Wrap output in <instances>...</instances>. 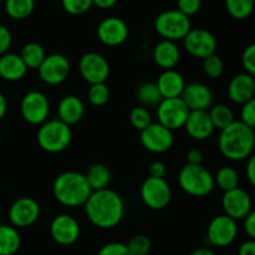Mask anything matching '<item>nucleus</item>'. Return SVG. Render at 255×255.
<instances>
[{"instance_id": "obj_7", "label": "nucleus", "mask_w": 255, "mask_h": 255, "mask_svg": "<svg viewBox=\"0 0 255 255\" xmlns=\"http://www.w3.org/2000/svg\"><path fill=\"white\" fill-rule=\"evenodd\" d=\"M139 194L142 202L153 211L166 208L172 198L171 187L164 178H146L139 189Z\"/></svg>"}, {"instance_id": "obj_1", "label": "nucleus", "mask_w": 255, "mask_h": 255, "mask_svg": "<svg viewBox=\"0 0 255 255\" xmlns=\"http://www.w3.org/2000/svg\"><path fill=\"white\" fill-rule=\"evenodd\" d=\"M84 208L89 221L101 229H111L119 226L125 216L124 199L109 188L92 192Z\"/></svg>"}, {"instance_id": "obj_43", "label": "nucleus", "mask_w": 255, "mask_h": 255, "mask_svg": "<svg viewBox=\"0 0 255 255\" xmlns=\"http://www.w3.org/2000/svg\"><path fill=\"white\" fill-rule=\"evenodd\" d=\"M11 42L12 36L10 30L6 26H4V25H0V56L9 52Z\"/></svg>"}, {"instance_id": "obj_27", "label": "nucleus", "mask_w": 255, "mask_h": 255, "mask_svg": "<svg viewBox=\"0 0 255 255\" xmlns=\"http://www.w3.org/2000/svg\"><path fill=\"white\" fill-rule=\"evenodd\" d=\"M21 238L12 226L0 224V255H14L20 249Z\"/></svg>"}, {"instance_id": "obj_5", "label": "nucleus", "mask_w": 255, "mask_h": 255, "mask_svg": "<svg viewBox=\"0 0 255 255\" xmlns=\"http://www.w3.org/2000/svg\"><path fill=\"white\" fill-rule=\"evenodd\" d=\"M36 139L42 151L49 153H60L71 143V127L60 121L59 119L50 120L40 125Z\"/></svg>"}, {"instance_id": "obj_39", "label": "nucleus", "mask_w": 255, "mask_h": 255, "mask_svg": "<svg viewBox=\"0 0 255 255\" xmlns=\"http://www.w3.org/2000/svg\"><path fill=\"white\" fill-rule=\"evenodd\" d=\"M239 121L251 128H255V100H251L242 105Z\"/></svg>"}, {"instance_id": "obj_30", "label": "nucleus", "mask_w": 255, "mask_h": 255, "mask_svg": "<svg viewBox=\"0 0 255 255\" xmlns=\"http://www.w3.org/2000/svg\"><path fill=\"white\" fill-rule=\"evenodd\" d=\"M34 9L35 0H5V11L14 20L26 19Z\"/></svg>"}, {"instance_id": "obj_36", "label": "nucleus", "mask_w": 255, "mask_h": 255, "mask_svg": "<svg viewBox=\"0 0 255 255\" xmlns=\"http://www.w3.org/2000/svg\"><path fill=\"white\" fill-rule=\"evenodd\" d=\"M126 247L131 255H148L151 251V241L143 234H137L129 239Z\"/></svg>"}, {"instance_id": "obj_22", "label": "nucleus", "mask_w": 255, "mask_h": 255, "mask_svg": "<svg viewBox=\"0 0 255 255\" xmlns=\"http://www.w3.org/2000/svg\"><path fill=\"white\" fill-rule=\"evenodd\" d=\"M85 114V105L79 96L67 95L62 97L57 106L59 120L67 126H72L81 121Z\"/></svg>"}, {"instance_id": "obj_44", "label": "nucleus", "mask_w": 255, "mask_h": 255, "mask_svg": "<svg viewBox=\"0 0 255 255\" xmlns=\"http://www.w3.org/2000/svg\"><path fill=\"white\" fill-rule=\"evenodd\" d=\"M166 173L167 168L163 162L154 161L149 166V177H152V178H164Z\"/></svg>"}, {"instance_id": "obj_26", "label": "nucleus", "mask_w": 255, "mask_h": 255, "mask_svg": "<svg viewBox=\"0 0 255 255\" xmlns=\"http://www.w3.org/2000/svg\"><path fill=\"white\" fill-rule=\"evenodd\" d=\"M87 183L92 192L101 191L109 187L111 182V172L109 167L102 163H95L87 168L86 174H85Z\"/></svg>"}, {"instance_id": "obj_34", "label": "nucleus", "mask_w": 255, "mask_h": 255, "mask_svg": "<svg viewBox=\"0 0 255 255\" xmlns=\"http://www.w3.org/2000/svg\"><path fill=\"white\" fill-rule=\"evenodd\" d=\"M202 67H203V72L209 79H219L224 72L223 60L216 54L203 59Z\"/></svg>"}, {"instance_id": "obj_51", "label": "nucleus", "mask_w": 255, "mask_h": 255, "mask_svg": "<svg viewBox=\"0 0 255 255\" xmlns=\"http://www.w3.org/2000/svg\"><path fill=\"white\" fill-rule=\"evenodd\" d=\"M189 255H216V253L209 248H198L192 252Z\"/></svg>"}, {"instance_id": "obj_45", "label": "nucleus", "mask_w": 255, "mask_h": 255, "mask_svg": "<svg viewBox=\"0 0 255 255\" xmlns=\"http://www.w3.org/2000/svg\"><path fill=\"white\" fill-rule=\"evenodd\" d=\"M243 227H244V232H246L247 236L254 241V238H255V213L253 211H252L251 213H249L248 216L244 218Z\"/></svg>"}, {"instance_id": "obj_49", "label": "nucleus", "mask_w": 255, "mask_h": 255, "mask_svg": "<svg viewBox=\"0 0 255 255\" xmlns=\"http://www.w3.org/2000/svg\"><path fill=\"white\" fill-rule=\"evenodd\" d=\"M117 1H119V0H92V5H96L99 9L106 10L115 6Z\"/></svg>"}, {"instance_id": "obj_15", "label": "nucleus", "mask_w": 255, "mask_h": 255, "mask_svg": "<svg viewBox=\"0 0 255 255\" xmlns=\"http://www.w3.org/2000/svg\"><path fill=\"white\" fill-rule=\"evenodd\" d=\"M252 198L248 192L242 188H234L232 191L224 192L222 197V208L224 216L229 217L233 221L244 219L252 212Z\"/></svg>"}, {"instance_id": "obj_11", "label": "nucleus", "mask_w": 255, "mask_h": 255, "mask_svg": "<svg viewBox=\"0 0 255 255\" xmlns=\"http://www.w3.org/2000/svg\"><path fill=\"white\" fill-rule=\"evenodd\" d=\"M79 70L82 79L90 85L104 84L109 79L110 67L109 61L99 52H86L79 61Z\"/></svg>"}, {"instance_id": "obj_42", "label": "nucleus", "mask_w": 255, "mask_h": 255, "mask_svg": "<svg viewBox=\"0 0 255 255\" xmlns=\"http://www.w3.org/2000/svg\"><path fill=\"white\" fill-rule=\"evenodd\" d=\"M97 255H131L127 251L126 244L119 243V242H112L107 243L99 251Z\"/></svg>"}, {"instance_id": "obj_41", "label": "nucleus", "mask_w": 255, "mask_h": 255, "mask_svg": "<svg viewBox=\"0 0 255 255\" xmlns=\"http://www.w3.org/2000/svg\"><path fill=\"white\" fill-rule=\"evenodd\" d=\"M242 65L247 74L255 75V45L251 44L246 47L242 55Z\"/></svg>"}, {"instance_id": "obj_24", "label": "nucleus", "mask_w": 255, "mask_h": 255, "mask_svg": "<svg viewBox=\"0 0 255 255\" xmlns=\"http://www.w3.org/2000/svg\"><path fill=\"white\" fill-rule=\"evenodd\" d=\"M181 60V50L174 41L162 40L153 49V61L163 70H172Z\"/></svg>"}, {"instance_id": "obj_8", "label": "nucleus", "mask_w": 255, "mask_h": 255, "mask_svg": "<svg viewBox=\"0 0 255 255\" xmlns=\"http://www.w3.org/2000/svg\"><path fill=\"white\" fill-rule=\"evenodd\" d=\"M188 115V107L186 106L181 97L163 99L157 106L158 124H161L166 128L171 129L172 132L184 127Z\"/></svg>"}, {"instance_id": "obj_13", "label": "nucleus", "mask_w": 255, "mask_h": 255, "mask_svg": "<svg viewBox=\"0 0 255 255\" xmlns=\"http://www.w3.org/2000/svg\"><path fill=\"white\" fill-rule=\"evenodd\" d=\"M237 236H238L237 222L224 214L212 219L208 226V231H207L208 243L219 248L231 246L236 241Z\"/></svg>"}, {"instance_id": "obj_48", "label": "nucleus", "mask_w": 255, "mask_h": 255, "mask_svg": "<svg viewBox=\"0 0 255 255\" xmlns=\"http://www.w3.org/2000/svg\"><path fill=\"white\" fill-rule=\"evenodd\" d=\"M238 255H255V242L253 239L244 242L241 247H239Z\"/></svg>"}, {"instance_id": "obj_28", "label": "nucleus", "mask_w": 255, "mask_h": 255, "mask_svg": "<svg viewBox=\"0 0 255 255\" xmlns=\"http://www.w3.org/2000/svg\"><path fill=\"white\" fill-rule=\"evenodd\" d=\"M20 57L24 61V64L26 65L27 70H37L40 65L42 64L45 57H46V54H45V49L40 44H37V42H29V44L24 45Z\"/></svg>"}, {"instance_id": "obj_52", "label": "nucleus", "mask_w": 255, "mask_h": 255, "mask_svg": "<svg viewBox=\"0 0 255 255\" xmlns=\"http://www.w3.org/2000/svg\"><path fill=\"white\" fill-rule=\"evenodd\" d=\"M0 142H1V132H0Z\"/></svg>"}, {"instance_id": "obj_12", "label": "nucleus", "mask_w": 255, "mask_h": 255, "mask_svg": "<svg viewBox=\"0 0 255 255\" xmlns=\"http://www.w3.org/2000/svg\"><path fill=\"white\" fill-rule=\"evenodd\" d=\"M183 45L189 55L203 60L216 54L217 39L206 29H191L184 36Z\"/></svg>"}, {"instance_id": "obj_25", "label": "nucleus", "mask_w": 255, "mask_h": 255, "mask_svg": "<svg viewBox=\"0 0 255 255\" xmlns=\"http://www.w3.org/2000/svg\"><path fill=\"white\" fill-rule=\"evenodd\" d=\"M27 74V67L20 55L6 52L0 56V77L5 81H19Z\"/></svg>"}, {"instance_id": "obj_17", "label": "nucleus", "mask_w": 255, "mask_h": 255, "mask_svg": "<svg viewBox=\"0 0 255 255\" xmlns=\"http://www.w3.org/2000/svg\"><path fill=\"white\" fill-rule=\"evenodd\" d=\"M50 236L60 246H71L80 237V224L70 214H59L50 224Z\"/></svg>"}, {"instance_id": "obj_38", "label": "nucleus", "mask_w": 255, "mask_h": 255, "mask_svg": "<svg viewBox=\"0 0 255 255\" xmlns=\"http://www.w3.org/2000/svg\"><path fill=\"white\" fill-rule=\"evenodd\" d=\"M61 5L67 14L79 16L86 14L91 9L92 0H61Z\"/></svg>"}, {"instance_id": "obj_54", "label": "nucleus", "mask_w": 255, "mask_h": 255, "mask_svg": "<svg viewBox=\"0 0 255 255\" xmlns=\"http://www.w3.org/2000/svg\"><path fill=\"white\" fill-rule=\"evenodd\" d=\"M148 255H149V254H148Z\"/></svg>"}, {"instance_id": "obj_16", "label": "nucleus", "mask_w": 255, "mask_h": 255, "mask_svg": "<svg viewBox=\"0 0 255 255\" xmlns=\"http://www.w3.org/2000/svg\"><path fill=\"white\" fill-rule=\"evenodd\" d=\"M40 217V206L34 198L22 197L16 199L9 209V221L15 228H27Z\"/></svg>"}, {"instance_id": "obj_3", "label": "nucleus", "mask_w": 255, "mask_h": 255, "mask_svg": "<svg viewBox=\"0 0 255 255\" xmlns=\"http://www.w3.org/2000/svg\"><path fill=\"white\" fill-rule=\"evenodd\" d=\"M52 193L62 206L74 208L84 206L92 191L85 178V174L67 171L56 177L52 186Z\"/></svg>"}, {"instance_id": "obj_18", "label": "nucleus", "mask_w": 255, "mask_h": 255, "mask_svg": "<svg viewBox=\"0 0 255 255\" xmlns=\"http://www.w3.org/2000/svg\"><path fill=\"white\" fill-rule=\"evenodd\" d=\"M128 26L122 19L109 16L102 20L97 26V37L106 46H120L128 37Z\"/></svg>"}, {"instance_id": "obj_23", "label": "nucleus", "mask_w": 255, "mask_h": 255, "mask_svg": "<svg viewBox=\"0 0 255 255\" xmlns=\"http://www.w3.org/2000/svg\"><path fill=\"white\" fill-rule=\"evenodd\" d=\"M156 85L162 99H176V97H181L186 87V81L178 71L172 69L163 70V72L157 79Z\"/></svg>"}, {"instance_id": "obj_20", "label": "nucleus", "mask_w": 255, "mask_h": 255, "mask_svg": "<svg viewBox=\"0 0 255 255\" xmlns=\"http://www.w3.org/2000/svg\"><path fill=\"white\" fill-rule=\"evenodd\" d=\"M255 79L247 72L239 74L231 80L228 85V97L234 104L243 105L254 100Z\"/></svg>"}, {"instance_id": "obj_29", "label": "nucleus", "mask_w": 255, "mask_h": 255, "mask_svg": "<svg viewBox=\"0 0 255 255\" xmlns=\"http://www.w3.org/2000/svg\"><path fill=\"white\" fill-rule=\"evenodd\" d=\"M136 97L142 107L158 106L159 102L163 100L154 82H143L139 85L136 90Z\"/></svg>"}, {"instance_id": "obj_21", "label": "nucleus", "mask_w": 255, "mask_h": 255, "mask_svg": "<svg viewBox=\"0 0 255 255\" xmlns=\"http://www.w3.org/2000/svg\"><path fill=\"white\" fill-rule=\"evenodd\" d=\"M189 137L197 141L208 139L213 134L214 127L209 119L208 111H189L187 121L184 124Z\"/></svg>"}, {"instance_id": "obj_14", "label": "nucleus", "mask_w": 255, "mask_h": 255, "mask_svg": "<svg viewBox=\"0 0 255 255\" xmlns=\"http://www.w3.org/2000/svg\"><path fill=\"white\" fill-rule=\"evenodd\" d=\"M173 142V132L158 122H152L148 127L141 131L142 146L152 153H164L171 149Z\"/></svg>"}, {"instance_id": "obj_19", "label": "nucleus", "mask_w": 255, "mask_h": 255, "mask_svg": "<svg viewBox=\"0 0 255 255\" xmlns=\"http://www.w3.org/2000/svg\"><path fill=\"white\" fill-rule=\"evenodd\" d=\"M181 99L189 111H207L213 104V94L207 85L194 82L186 85Z\"/></svg>"}, {"instance_id": "obj_10", "label": "nucleus", "mask_w": 255, "mask_h": 255, "mask_svg": "<svg viewBox=\"0 0 255 255\" xmlns=\"http://www.w3.org/2000/svg\"><path fill=\"white\" fill-rule=\"evenodd\" d=\"M37 71L42 82L50 86H56L66 81L71 71V65L64 55L51 54L46 55Z\"/></svg>"}, {"instance_id": "obj_4", "label": "nucleus", "mask_w": 255, "mask_h": 255, "mask_svg": "<svg viewBox=\"0 0 255 255\" xmlns=\"http://www.w3.org/2000/svg\"><path fill=\"white\" fill-rule=\"evenodd\" d=\"M178 184L183 192L193 197H206L214 189V177L202 164H184L178 174Z\"/></svg>"}, {"instance_id": "obj_40", "label": "nucleus", "mask_w": 255, "mask_h": 255, "mask_svg": "<svg viewBox=\"0 0 255 255\" xmlns=\"http://www.w3.org/2000/svg\"><path fill=\"white\" fill-rule=\"evenodd\" d=\"M177 10L186 16H193L201 10L202 0H177Z\"/></svg>"}, {"instance_id": "obj_53", "label": "nucleus", "mask_w": 255, "mask_h": 255, "mask_svg": "<svg viewBox=\"0 0 255 255\" xmlns=\"http://www.w3.org/2000/svg\"><path fill=\"white\" fill-rule=\"evenodd\" d=\"M2 1H5V0H0V2H2Z\"/></svg>"}, {"instance_id": "obj_32", "label": "nucleus", "mask_w": 255, "mask_h": 255, "mask_svg": "<svg viewBox=\"0 0 255 255\" xmlns=\"http://www.w3.org/2000/svg\"><path fill=\"white\" fill-rule=\"evenodd\" d=\"M214 184L218 186L219 189L223 192L232 191L238 188L239 186V174L233 167L223 166L218 169L216 177H214Z\"/></svg>"}, {"instance_id": "obj_46", "label": "nucleus", "mask_w": 255, "mask_h": 255, "mask_svg": "<svg viewBox=\"0 0 255 255\" xmlns=\"http://www.w3.org/2000/svg\"><path fill=\"white\" fill-rule=\"evenodd\" d=\"M203 162V153L199 149L192 148L187 153V163L188 164H202Z\"/></svg>"}, {"instance_id": "obj_33", "label": "nucleus", "mask_w": 255, "mask_h": 255, "mask_svg": "<svg viewBox=\"0 0 255 255\" xmlns=\"http://www.w3.org/2000/svg\"><path fill=\"white\" fill-rule=\"evenodd\" d=\"M226 7L232 17L244 20L253 12L254 0H226Z\"/></svg>"}, {"instance_id": "obj_6", "label": "nucleus", "mask_w": 255, "mask_h": 255, "mask_svg": "<svg viewBox=\"0 0 255 255\" xmlns=\"http://www.w3.org/2000/svg\"><path fill=\"white\" fill-rule=\"evenodd\" d=\"M154 27H156L157 34L163 37V40L174 42L178 40H183L189 30L192 29L189 17L182 14L177 9L162 11L156 17Z\"/></svg>"}, {"instance_id": "obj_35", "label": "nucleus", "mask_w": 255, "mask_h": 255, "mask_svg": "<svg viewBox=\"0 0 255 255\" xmlns=\"http://www.w3.org/2000/svg\"><path fill=\"white\" fill-rule=\"evenodd\" d=\"M87 97H89V101L92 106H104L110 100V90L105 82L104 84L91 85Z\"/></svg>"}, {"instance_id": "obj_50", "label": "nucleus", "mask_w": 255, "mask_h": 255, "mask_svg": "<svg viewBox=\"0 0 255 255\" xmlns=\"http://www.w3.org/2000/svg\"><path fill=\"white\" fill-rule=\"evenodd\" d=\"M6 111H7L6 99H5L4 95L0 92V121H1V120L5 117V115H6Z\"/></svg>"}, {"instance_id": "obj_31", "label": "nucleus", "mask_w": 255, "mask_h": 255, "mask_svg": "<svg viewBox=\"0 0 255 255\" xmlns=\"http://www.w3.org/2000/svg\"><path fill=\"white\" fill-rule=\"evenodd\" d=\"M209 119H211L212 124H213L214 129H224L226 127H228L229 125L233 124L236 120H234L233 111L229 109L226 105H214L211 107L208 112Z\"/></svg>"}, {"instance_id": "obj_2", "label": "nucleus", "mask_w": 255, "mask_h": 255, "mask_svg": "<svg viewBox=\"0 0 255 255\" xmlns=\"http://www.w3.org/2000/svg\"><path fill=\"white\" fill-rule=\"evenodd\" d=\"M221 153L231 161L239 162L253 156L255 147L254 128L246 126L241 121H234L222 129L218 138Z\"/></svg>"}, {"instance_id": "obj_47", "label": "nucleus", "mask_w": 255, "mask_h": 255, "mask_svg": "<svg viewBox=\"0 0 255 255\" xmlns=\"http://www.w3.org/2000/svg\"><path fill=\"white\" fill-rule=\"evenodd\" d=\"M247 178L251 182L252 186L255 184V157L251 156L248 158V162H247V168H246Z\"/></svg>"}, {"instance_id": "obj_9", "label": "nucleus", "mask_w": 255, "mask_h": 255, "mask_svg": "<svg viewBox=\"0 0 255 255\" xmlns=\"http://www.w3.org/2000/svg\"><path fill=\"white\" fill-rule=\"evenodd\" d=\"M21 116L27 124L40 126L47 121L50 114V102L46 95L40 91H29L24 95L20 104Z\"/></svg>"}, {"instance_id": "obj_37", "label": "nucleus", "mask_w": 255, "mask_h": 255, "mask_svg": "<svg viewBox=\"0 0 255 255\" xmlns=\"http://www.w3.org/2000/svg\"><path fill=\"white\" fill-rule=\"evenodd\" d=\"M129 122L133 128L142 131L152 124V116L146 107H134L129 114Z\"/></svg>"}]
</instances>
